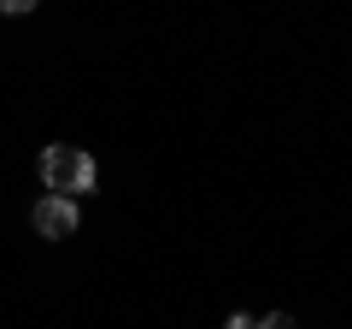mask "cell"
Wrapping results in <instances>:
<instances>
[{"label":"cell","mask_w":352,"mask_h":329,"mask_svg":"<svg viewBox=\"0 0 352 329\" xmlns=\"http://www.w3.org/2000/svg\"><path fill=\"white\" fill-rule=\"evenodd\" d=\"M258 329H300V323H294L288 312H270V317H258Z\"/></svg>","instance_id":"obj_3"},{"label":"cell","mask_w":352,"mask_h":329,"mask_svg":"<svg viewBox=\"0 0 352 329\" xmlns=\"http://www.w3.org/2000/svg\"><path fill=\"white\" fill-rule=\"evenodd\" d=\"M94 159H88L82 147H47L41 153V182H47V194H65V200H76V194L94 189Z\"/></svg>","instance_id":"obj_1"},{"label":"cell","mask_w":352,"mask_h":329,"mask_svg":"<svg viewBox=\"0 0 352 329\" xmlns=\"http://www.w3.org/2000/svg\"><path fill=\"white\" fill-rule=\"evenodd\" d=\"M30 224H36V235L65 241V235H76L82 212H76V200H65V194H41V200H36V212H30Z\"/></svg>","instance_id":"obj_2"},{"label":"cell","mask_w":352,"mask_h":329,"mask_svg":"<svg viewBox=\"0 0 352 329\" xmlns=\"http://www.w3.org/2000/svg\"><path fill=\"white\" fill-rule=\"evenodd\" d=\"M223 329H258V317H247V312H235V317H229Z\"/></svg>","instance_id":"obj_4"}]
</instances>
